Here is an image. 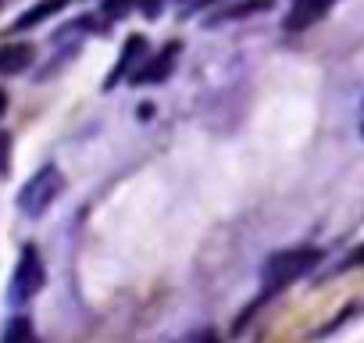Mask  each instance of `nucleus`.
Here are the masks:
<instances>
[{"label":"nucleus","mask_w":364,"mask_h":343,"mask_svg":"<svg viewBox=\"0 0 364 343\" xmlns=\"http://www.w3.org/2000/svg\"><path fill=\"white\" fill-rule=\"evenodd\" d=\"M318 250L314 247H293V250H279L264 261L261 268V286H264V297L286 290L289 283H296L300 275H307L314 265H318Z\"/></svg>","instance_id":"f257e3e1"},{"label":"nucleus","mask_w":364,"mask_h":343,"mask_svg":"<svg viewBox=\"0 0 364 343\" xmlns=\"http://www.w3.org/2000/svg\"><path fill=\"white\" fill-rule=\"evenodd\" d=\"M61 194H65V176L54 164H47V168L36 172L33 179H26V186L18 190V208H22V215L40 218Z\"/></svg>","instance_id":"f03ea898"},{"label":"nucleus","mask_w":364,"mask_h":343,"mask_svg":"<svg viewBox=\"0 0 364 343\" xmlns=\"http://www.w3.org/2000/svg\"><path fill=\"white\" fill-rule=\"evenodd\" d=\"M43 283H47V268H43V258H40V250L33 247V243H26L22 247V254H18V265H15V275H11V290H8V300L11 304H29L40 290H43Z\"/></svg>","instance_id":"7ed1b4c3"},{"label":"nucleus","mask_w":364,"mask_h":343,"mask_svg":"<svg viewBox=\"0 0 364 343\" xmlns=\"http://www.w3.org/2000/svg\"><path fill=\"white\" fill-rule=\"evenodd\" d=\"M178 43H168L157 58H150L143 68H136L129 79H132V86H146V83H161V79H168L171 75V68H175V58H178Z\"/></svg>","instance_id":"20e7f679"},{"label":"nucleus","mask_w":364,"mask_h":343,"mask_svg":"<svg viewBox=\"0 0 364 343\" xmlns=\"http://www.w3.org/2000/svg\"><path fill=\"white\" fill-rule=\"evenodd\" d=\"M332 4H336V0H293V8H289V15H286V33H304V29H311Z\"/></svg>","instance_id":"39448f33"},{"label":"nucleus","mask_w":364,"mask_h":343,"mask_svg":"<svg viewBox=\"0 0 364 343\" xmlns=\"http://www.w3.org/2000/svg\"><path fill=\"white\" fill-rule=\"evenodd\" d=\"M143 54H146V40H143V36H129V40H125V51H122V61H118V68L107 75L104 90L118 86V79H122V75H129V68H132L136 61H143Z\"/></svg>","instance_id":"423d86ee"},{"label":"nucleus","mask_w":364,"mask_h":343,"mask_svg":"<svg viewBox=\"0 0 364 343\" xmlns=\"http://www.w3.org/2000/svg\"><path fill=\"white\" fill-rule=\"evenodd\" d=\"M33 65V47L29 43H11L0 47V75H18Z\"/></svg>","instance_id":"0eeeda50"},{"label":"nucleus","mask_w":364,"mask_h":343,"mask_svg":"<svg viewBox=\"0 0 364 343\" xmlns=\"http://www.w3.org/2000/svg\"><path fill=\"white\" fill-rule=\"evenodd\" d=\"M65 4H68V0H43V4H36L33 11H26V15H18V22H15V29H18V33H26V29H33V26H40V22H47L50 15H58V11H65Z\"/></svg>","instance_id":"6e6552de"},{"label":"nucleus","mask_w":364,"mask_h":343,"mask_svg":"<svg viewBox=\"0 0 364 343\" xmlns=\"http://www.w3.org/2000/svg\"><path fill=\"white\" fill-rule=\"evenodd\" d=\"M0 343H36V332H33L29 318H11L4 336H0Z\"/></svg>","instance_id":"1a4fd4ad"},{"label":"nucleus","mask_w":364,"mask_h":343,"mask_svg":"<svg viewBox=\"0 0 364 343\" xmlns=\"http://www.w3.org/2000/svg\"><path fill=\"white\" fill-rule=\"evenodd\" d=\"M175 343H222L215 329H190V332H182Z\"/></svg>","instance_id":"9d476101"},{"label":"nucleus","mask_w":364,"mask_h":343,"mask_svg":"<svg viewBox=\"0 0 364 343\" xmlns=\"http://www.w3.org/2000/svg\"><path fill=\"white\" fill-rule=\"evenodd\" d=\"M4 104H8V97H4V93H0V115H4Z\"/></svg>","instance_id":"9b49d317"},{"label":"nucleus","mask_w":364,"mask_h":343,"mask_svg":"<svg viewBox=\"0 0 364 343\" xmlns=\"http://www.w3.org/2000/svg\"><path fill=\"white\" fill-rule=\"evenodd\" d=\"M208 4H211V0H208Z\"/></svg>","instance_id":"f8f14e48"},{"label":"nucleus","mask_w":364,"mask_h":343,"mask_svg":"<svg viewBox=\"0 0 364 343\" xmlns=\"http://www.w3.org/2000/svg\"><path fill=\"white\" fill-rule=\"evenodd\" d=\"M360 132H364V129H360Z\"/></svg>","instance_id":"ddd939ff"}]
</instances>
